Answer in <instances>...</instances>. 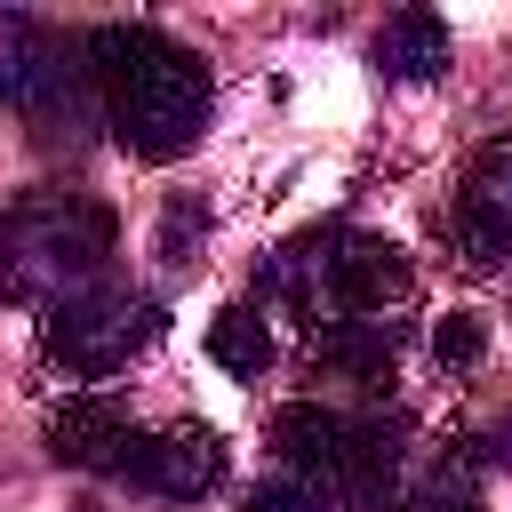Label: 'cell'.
Listing matches in <instances>:
<instances>
[{
    "mask_svg": "<svg viewBox=\"0 0 512 512\" xmlns=\"http://www.w3.org/2000/svg\"><path fill=\"white\" fill-rule=\"evenodd\" d=\"M80 56H88V88H96V112H104L120 152L184 160L208 136L216 80L176 32H160V24H96V32H80Z\"/></svg>",
    "mask_w": 512,
    "mask_h": 512,
    "instance_id": "cell-1",
    "label": "cell"
},
{
    "mask_svg": "<svg viewBox=\"0 0 512 512\" xmlns=\"http://www.w3.org/2000/svg\"><path fill=\"white\" fill-rule=\"evenodd\" d=\"M416 296V272L408 256L384 240V232H360V224H312L296 240H280L264 256V280H256V304L272 312H296L304 328H336V320H392L400 304Z\"/></svg>",
    "mask_w": 512,
    "mask_h": 512,
    "instance_id": "cell-2",
    "label": "cell"
},
{
    "mask_svg": "<svg viewBox=\"0 0 512 512\" xmlns=\"http://www.w3.org/2000/svg\"><path fill=\"white\" fill-rule=\"evenodd\" d=\"M120 248V224L104 200L88 192H24L16 208H0V296L8 304H72L88 288H104Z\"/></svg>",
    "mask_w": 512,
    "mask_h": 512,
    "instance_id": "cell-3",
    "label": "cell"
},
{
    "mask_svg": "<svg viewBox=\"0 0 512 512\" xmlns=\"http://www.w3.org/2000/svg\"><path fill=\"white\" fill-rule=\"evenodd\" d=\"M160 328H168V304H160V296L104 280V288H88V296H72V304H56V312L40 320V352H48L64 376L96 384V376H120L136 352H152Z\"/></svg>",
    "mask_w": 512,
    "mask_h": 512,
    "instance_id": "cell-4",
    "label": "cell"
},
{
    "mask_svg": "<svg viewBox=\"0 0 512 512\" xmlns=\"http://www.w3.org/2000/svg\"><path fill=\"white\" fill-rule=\"evenodd\" d=\"M88 104L96 88H88L80 40L48 32L40 16H8L0 24V112L32 120L40 136H64V120H80Z\"/></svg>",
    "mask_w": 512,
    "mask_h": 512,
    "instance_id": "cell-5",
    "label": "cell"
},
{
    "mask_svg": "<svg viewBox=\"0 0 512 512\" xmlns=\"http://www.w3.org/2000/svg\"><path fill=\"white\" fill-rule=\"evenodd\" d=\"M440 232H448V248H456L472 272H488V264L512 256V136H488V144L464 160Z\"/></svg>",
    "mask_w": 512,
    "mask_h": 512,
    "instance_id": "cell-6",
    "label": "cell"
},
{
    "mask_svg": "<svg viewBox=\"0 0 512 512\" xmlns=\"http://www.w3.org/2000/svg\"><path fill=\"white\" fill-rule=\"evenodd\" d=\"M120 480L144 488V496L192 504V496H208V488L224 480V440H216L208 424H168V432H144V424H136Z\"/></svg>",
    "mask_w": 512,
    "mask_h": 512,
    "instance_id": "cell-7",
    "label": "cell"
},
{
    "mask_svg": "<svg viewBox=\"0 0 512 512\" xmlns=\"http://www.w3.org/2000/svg\"><path fill=\"white\" fill-rule=\"evenodd\" d=\"M128 440H136V416H128L112 392H64V400L48 408V456L72 464V472H104V480H120Z\"/></svg>",
    "mask_w": 512,
    "mask_h": 512,
    "instance_id": "cell-8",
    "label": "cell"
},
{
    "mask_svg": "<svg viewBox=\"0 0 512 512\" xmlns=\"http://www.w3.org/2000/svg\"><path fill=\"white\" fill-rule=\"evenodd\" d=\"M312 368L360 384V392H384L392 368H400V320H336V328H312Z\"/></svg>",
    "mask_w": 512,
    "mask_h": 512,
    "instance_id": "cell-9",
    "label": "cell"
},
{
    "mask_svg": "<svg viewBox=\"0 0 512 512\" xmlns=\"http://www.w3.org/2000/svg\"><path fill=\"white\" fill-rule=\"evenodd\" d=\"M376 72L400 80V88L440 80V72H448V24H440L432 8H400V16H384V32H376Z\"/></svg>",
    "mask_w": 512,
    "mask_h": 512,
    "instance_id": "cell-10",
    "label": "cell"
},
{
    "mask_svg": "<svg viewBox=\"0 0 512 512\" xmlns=\"http://www.w3.org/2000/svg\"><path fill=\"white\" fill-rule=\"evenodd\" d=\"M208 360H216L224 376H240V384H256V376L272 368V320H264L256 296H240V304L216 312V328H208Z\"/></svg>",
    "mask_w": 512,
    "mask_h": 512,
    "instance_id": "cell-11",
    "label": "cell"
},
{
    "mask_svg": "<svg viewBox=\"0 0 512 512\" xmlns=\"http://www.w3.org/2000/svg\"><path fill=\"white\" fill-rule=\"evenodd\" d=\"M200 240H208L200 200H168V216H160V256H168L176 272H192V264H200Z\"/></svg>",
    "mask_w": 512,
    "mask_h": 512,
    "instance_id": "cell-12",
    "label": "cell"
},
{
    "mask_svg": "<svg viewBox=\"0 0 512 512\" xmlns=\"http://www.w3.org/2000/svg\"><path fill=\"white\" fill-rule=\"evenodd\" d=\"M480 352H488L480 312H448V320L432 328V360H440V368H480Z\"/></svg>",
    "mask_w": 512,
    "mask_h": 512,
    "instance_id": "cell-13",
    "label": "cell"
},
{
    "mask_svg": "<svg viewBox=\"0 0 512 512\" xmlns=\"http://www.w3.org/2000/svg\"><path fill=\"white\" fill-rule=\"evenodd\" d=\"M240 512H320V496H304L296 480H264V488L240 504Z\"/></svg>",
    "mask_w": 512,
    "mask_h": 512,
    "instance_id": "cell-14",
    "label": "cell"
},
{
    "mask_svg": "<svg viewBox=\"0 0 512 512\" xmlns=\"http://www.w3.org/2000/svg\"><path fill=\"white\" fill-rule=\"evenodd\" d=\"M416 512H480V496H472V480H448V472H440V488H432Z\"/></svg>",
    "mask_w": 512,
    "mask_h": 512,
    "instance_id": "cell-15",
    "label": "cell"
},
{
    "mask_svg": "<svg viewBox=\"0 0 512 512\" xmlns=\"http://www.w3.org/2000/svg\"><path fill=\"white\" fill-rule=\"evenodd\" d=\"M496 464H512V416H504V432H496Z\"/></svg>",
    "mask_w": 512,
    "mask_h": 512,
    "instance_id": "cell-16",
    "label": "cell"
}]
</instances>
